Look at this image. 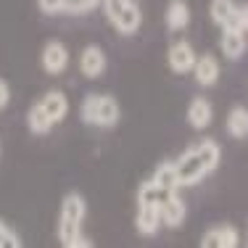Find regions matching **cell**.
I'll return each mask as SVG.
<instances>
[{
  "label": "cell",
  "instance_id": "1",
  "mask_svg": "<svg viewBox=\"0 0 248 248\" xmlns=\"http://www.w3.org/2000/svg\"><path fill=\"white\" fill-rule=\"evenodd\" d=\"M219 161H222V145L214 138H206L201 143L190 145L187 151H182L174 158V169H177V177H180V185L182 187L196 185V182H201L203 177H209L219 167Z\"/></svg>",
  "mask_w": 248,
  "mask_h": 248
},
{
  "label": "cell",
  "instance_id": "2",
  "mask_svg": "<svg viewBox=\"0 0 248 248\" xmlns=\"http://www.w3.org/2000/svg\"><path fill=\"white\" fill-rule=\"evenodd\" d=\"M87 217V201L82 193H66L58 209V222H56V235L58 243L63 248H87L93 240L82 238V224Z\"/></svg>",
  "mask_w": 248,
  "mask_h": 248
},
{
  "label": "cell",
  "instance_id": "3",
  "mask_svg": "<svg viewBox=\"0 0 248 248\" xmlns=\"http://www.w3.org/2000/svg\"><path fill=\"white\" fill-rule=\"evenodd\" d=\"M119 116H122L119 100L108 95V93H90V95H85V100L79 106V119L90 124V127L108 129L119 122Z\"/></svg>",
  "mask_w": 248,
  "mask_h": 248
},
{
  "label": "cell",
  "instance_id": "4",
  "mask_svg": "<svg viewBox=\"0 0 248 248\" xmlns=\"http://www.w3.org/2000/svg\"><path fill=\"white\" fill-rule=\"evenodd\" d=\"M100 5H103L108 24L124 37H132L143 24V14L135 5V0H100Z\"/></svg>",
  "mask_w": 248,
  "mask_h": 248
},
{
  "label": "cell",
  "instance_id": "5",
  "mask_svg": "<svg viewBox=\"0 0 248 248\" xmlns=\"http://www.w3.org/2000/svg\"><path fill=\"white\" fill-rule=\"evenodd\" d=\"M40 63H43V72L50 77L63 74L69 66V48L61 40H50V43H45L43 53H40Z\"/></svg>",
  "mask_w": 248,
  "mask_h": 248
},
{
  "label": "cell",
  "instance_id": "6",
  "mask_svg": "<svg viewBox=\"0 0 248 248\" xmlns=\"http://www.w3.org/2000/svg\"><path fill=\"white\" fill-rule=\"evenodd\" d=\"M209 16L219 29H240L243 32V19H240V5L232 0H211Z\"/></svg>",
  "mask_w": 248,
  "mask_h": 248
},
{
  "label": "cell",
  "instance_id": "7",
  "mask_svg": "<svg viewBox=\"0 0 248 248\" xmlns=\"http://www.w3.org/2000/svg\"><path fill=\"white\" fill-rule=\"evenodd\" d=\"M196 58L198 53L193 50V45L187 40H174L167 50V63L174 74H187L193 69V63H196Z\"/></svg>",
  "mask_w": 248,
  "mask_h": 248
},
{
  "label": "cell",
  "instance_id": "8",
  "mask_svg": "<svg viewBox=\"0 0 248 248\" xmlns=\"http://www.w3.org/2000/svg\"><path fill=\"white\" fill-rule=\"evenodd\" d=\"M203 248H238L240 246V232L235 224H214L203 232L201 238Z\"/></svg>",
  "mask_w": 248,
  "mask_h": 248
},
{
  "label": "cell",
  "instance_id": "9",
  "mask_svg": "<svg viewBox=\"0 0 248 248\" xmlns=\"http://www.w3.org/2000/svg\"><path fill=\"white\" fill-rule=\"evenodd\" d=\"M190 72H193V77H196V82L201 87H214L217 79H219V74H222V63L214 53H203V56L196 58Z\"/></svg>",
  "mask_w": 248,
  "mask_h": 248
},
{
  "label": "cell",
  "instance_id": "10",
  "mask_svg": "<svg viewBox=\"0 0 248 248\" xmlns=\"http://www.w3.org/2000/svg\"><path fill=\"white\" fill-rule=\"evenodd\" d=\"M106 53L100 45H87L85 50L79 53V72L87 77V79H98L100 74L106 72Z\"/></svg>",
  "mask_w": 248,
  "mask_h": 248
},
{
  "label": "cell",
  "instance_id": "11",
  "mask_svg": "<svg viewBox=\"0 0 248 248\" xmlns=\"http://www.w3.org/2000/svg\"><path fill=\"white\" fill-rule=\"evenodd\" d=\"M37 103L43 106V111L50 116L53 124L63 122L69 116V98H66V93H63V90H48L43 98L37 100Z\"/></svg>",
  "mask_w": 248,
  "mask_h": 248
},
{
  "label": "cell",
  "instance_id": "12",
  "mask_svg": "<svg viewBox=\"0 0 248 248\" xmlns=\"http://www.w3.org/2000/svg\"><path fill=\"white\" fill-rule=\"evenodd\" d=\"M214 122V108H211V100L203 95H196L187 106V124L193 129H206Z\"/></svg>",
  "mask_w": 248,
  "mask_h": 248
},
{
  "label": "cell",
  "instance_id": "13",
  "mask_svg": "<svg viewBox=\"0 0 248 248\" xmlns=\"http://www.w3.org/2000/svg\"><path fill=\"white\" fill-rule=\"evenodd\" d=\"M158 211H161V224H167V227H180L187 217V206L177 193H169L164 203L158 206Z\"/></svg>",
  "mask_w": 248,
  "mask_h": 248
},
{
  "label": "cell",
  "instance_id": "14",
  "mask_svg": "<svg viewBox=\"0 0 248 248\" xmlns=\"http://www.w3.org/2000/svg\"><path fill=\"white\" fill-rule=\"evenodd\" d=\"M135 227L140 235H156L161 227V211L153 203H138V214H135Z\"/></svg>",
  "mask_w": 248,
  "mask_h": 248
},
{
  "label": "cell",
  "instance_id": "15",
  "mask_svg": "<svg viewBox=\"0 0 248 248\" xmlns=\"http://www.w3.org/2000/svg\"><path fill=\"white\" fill-rule=\"evenodd\" d=\"M246 32H240V29H222V37H219V50L224 58H230V61H238L240 56L246 53Z\"/></svg>",
  "mask_w": 248,
  "mask_h": 248
},
{
  "label": "cell",
  "instance_id": "16",
  "mask_svg": "<svg viewBox=\"0 0 248 248\" xmlns=\"http://www.w3.org/2000/svg\"><path fill=\"white\" fill-rule=\"evenodd\" d=\"M224 129H227V135L235 138V140H246L248 138V108L246 106H232V108L227 111Z\"/></svg>",
  "mask_w": 248,
  "mask_h": 248
},
{
  "label": "cell",
  "instance_id": "17",
  "mask_svg": "<svg viewBox=\"0 0 248 248\" xmlns=\"http://www.w3.org/2000/svg\"><path fill=\"white\" fill-rule=\"evenodd\" d=\"M164 19H167V27L172 29V32H180V29H185L190 24V5H187L185 0H169Z\"/></svg>",
  "mask_w": 248,
  "mask_h": 248
},
{
  "label": "cell",
  "instance_id": "18",
  "mask_svg": "<svg viewBox=\"0 0 248 248\" xmlns=\"http://www.w3.org/2000/svg\"><path fill=\"white\" fill-rule=\"evenodd\" d=\"M153 182H156L158 187H164V190H169V193H177L180 190V177H177V169H174V161H161L156 167V172H153L151 177Z\"/></svg>",
  "mask_w": 248,
  "mask_h": 248
},
{
  "label": "cell",
  "instance_id": "19",
  "mask_svg": "<svg viewBox=\"0 0 248 248\" xmlns=\"http://www.w3.org/2000/svg\"><path fill=\"white\" fill-rule=\"evenodd\" d=\"M27 127H29V132H32V135H48L56 124H53L50 116L43 111V106L34 103L32 108L27 111Z\"/></svg>",
  "mask_w": 248,
  "mask_h": 248
},
{
  "label": "cell",
  "instance_id": "20",
  "mask_svg": "<svg viewBox=\"0 0 248 248\" xmlns=\"http://www.w3.org/2000/svg\"><path fill=\"white\" fill-rule=\"evenodd\" d=\"M167 196H169V190L158 187L153 180L140 182V187H138V203H153V206H161Z\"/></svg>",
  "mask_w": 248,
  "mask_h": 248
},
{
  "label": "cell",
  "instance_id": "21",
  "mask_svg": "<svg viewBox=\"0 0 248 248\" xmlns=\"http://www.w3.org/2000/svg\"><path fill=\"white\" fill-rule=\"evenodd\" d=\"M21 238L16 235V230L11 227L8 222L0 219V248H21Z\"/></svg>",
  "mask_w": 248,
  "mask_h": 248
},
{
  "label": "cell",
  "instance_id": "22",
  "mask_svg": "<svg viewBox=\"0 0 248 248\" xmlns=\"http://www.w3.org/2000/svg\"><path fill=\"white\" fill-rule=\"evenodd\" d=\"M100 0H63V11L69 14H87V11L98 8Z\"/></svg>",
  "mask_w": 248,
  "mask_h": 248
},
{
  "label": "cell",
  "instance_id": "23",
  "mask_svg": "<svg viewBox=\"0 0 248 248\" xmlns=\"http://www.w3.org/2000/svg\"><path fill=\"white\" fill-rule=\"evenodd\" d=\"M43 14H61L63 11V0H37Z\"/></svg>",
  "mask_w": 248,
  "mask_h": 248
},
{
  "label": "cell",
  "instance_id": "24",
  "mask_svg": "<svg viewBox=\"0 0 248 248\" xmlns=\"http://www.w3.org/2000/svg\"><path fill=\"white\" fill-rule=\"evenodd\" d=\"M8 103H11V85L0 77V111H3Z\"/></svg>",
  "mask_w": 248,
  "mask_h": 248
},
{
  "label": "cell",
  "instance_id": "25",
  "mask_svg": "<svg viewBox=\"0 0 248 248\" xmlns=\"http://www.w3.org/2000/svg\"><path fill=\"white\" fill-rule=\"evenodd\" d=\"M240 19H243V32L248 34V3L240 5Z\"/></svg>",
  "mask_w": 248,
  "mask_h": 248
},
{
  "label": "cell",
  "instance_id": "26",
  "mask_svg": "<svg viewBox=\"0 0 248 248\" xmlns=\"http://www.w3.org/2000/svg\"><path fill=\"white\" fill-rule=\"evenodd\" d=\"M0 151H3V148H0Z\"/></svg>",
  "mask_w": 248,
  "mask_h": 248
}]
</instances>
